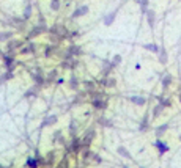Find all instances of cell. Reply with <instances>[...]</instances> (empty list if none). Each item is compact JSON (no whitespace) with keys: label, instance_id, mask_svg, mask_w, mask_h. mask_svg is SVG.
Here are the masks:
<instances>
[{"label":"cell","instance_id":"cell-1","mask_svg":"<svg viewBox=\"0 0 181 168\" xmlns=\"http://www.w3.org/2000/svg\"><path fill=\"white\" fill-rule=\"evenodd\" d=\"M156 146L159 148V152H161V154H164V152L168 151V146H167L164 142H161V140H157V142H156Z\"/></svg>","mask_w":181,"mask_h":168},{"label":"cell","instance_id":"cell-8","mask_svg":"<svg viewBox=\"0 0 181 168\" xmlns=\"http://www.w3.org/2000/svg\"><path fill=\"white\" fill-rule=\"evenodd\" d=\"M159 58H161V63H162V65L167 61V53H165V50H161V57Z\"/></svg>","mask_w":181,"mask_h":168},{"label":"cell","instance_id":"cell-7","mask_svg":"<svg viewBox=\"0 0 181 168\" xmlns=\"http://www.w3.org/2000/svg\"><path fill=\"white\" fill-rule=\"evenodd\" d=\"M170 82H172V76H168V74H167V76H165V79L162 80V85H164V87H168V83H170Z\"/></svg>","mask_w":181,"mask_h":168},{"label":"cell","instance_id":"cell-6","mask_svg":"<svg viewBox=\"0 0 181 168\" xmlns=\"http://www.w3.org/2000/svg\"><path fill=\"white\" fill-rule=\"evenodd\" d=\"M165 131H167V124H164V126H161V127H159V129H157V131H156L157 137H159V135H162Z\"/></svg>","mask_w":181,"mask_h":168},{"label":"cell","instance_id":"cell-4","mask_svg":"<svg viewBox=\"0 0 181 168\" xmlns=\"http://www.w3.org/2000/svg\"><path fill=\"white\" fill-rule=\"evenodd\" d=\"M87 11H88L87 6H82V8H79V10L74 13V16H82V14H84V13H87Z\"/></svg>","mask_w":181,"mask_h":168},{"label":"cell","instance_id":"cell-2","mask_svg":"<svg viewBox=\"0 0 181 168\" xmlns=\"http://www.w3.org/2000/svg\"><path fill=\"white\" fill-rule=\"evenodd\" d=\"M148 22H150V25H155V13L153 11H148Z\"/></svg>","mask_w":181,"mask_h":168},{"label":"cell","instance_id":"cell-3","mask_svg":"<svg viewBox=\"0 0 181 168\" xmlns=\"http://www.w3.org/2000/svg\"><path fill=\"white\" fill-rule=\"evenodd\" d=\"M131 101H132L134 104H139V105L145 104V99H143V97H131Z\"/></svg>","mask_w":181,"mask_h":168},{"label":"cell","instance_id":"cell-9","mask_svg":"<svg viewBox=\"0 0 181 168\" xmlns=\"http://www.w3.org/2000/svg\"><path fill=\"white\" fill-rule=\"evenodd\" d=\"M118 152H120V154H121V156H125V157H128V159L131 157V156L128 154V151H126V149H125V148H118Z\"/></svg>","mask_w":181,"mask_h":168},{"label":"cell","instance_id":"cell-5","mask_svg":"<svg viewBox=\"0 0 181 168\" xmlns=\"http://www.w3.org/2000/svg\"><path fill=\"white\" fill-rule=\"evenodd\" d=\"M145 49L151 50V52H159V49H157V46H155V44H147V46H145Z\"/></svg>","mask_w":181,"mask_h":168},{"label":"cell","instance_id":"cell-11","mask_svg":"<svg viewBox=\"0 0 181 168\" xmlns=\"http://www.w3.org/2000/svg\"><path fill=\"white\" fill-rule=\"evenodd\" d=\"M180 142H181V135H180Z\"/></svg>","mask_w":181,"mask_h":168},{"label":"cell","instance_id":"cell-10","mask_svg":"<svg viewBox=\"0 0 181 168\" xmlns=\"http://www.w3.org/2000/svg\"><path fill=\"white\" fill-rule=\"evenodd\" d=\"M147 3H148V0H140V5H142V6H145Z\"/></svg>","mask_w":181,"mask_h":168}]
</instances>
